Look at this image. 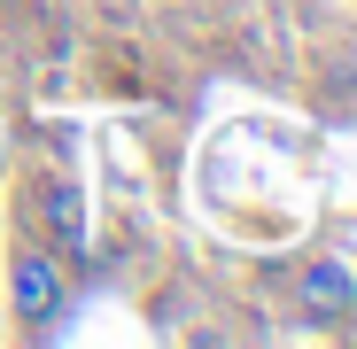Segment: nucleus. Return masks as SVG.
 I'll return each mask as SVG.
<instances>
[{"instance_id": "f257e3e1", "label": "nucleus", "mask_w": 357, "mask_h": 349, "mask_svg": "<svg viewBox=\"0 0 357 349\" xmlns=\"http://www.w3.org/2000/svg\"><path fill=\"white\" fill-rule=\"evenodd\" d=\"M8 295H16V311L47 334L54 318H63V272H54V256H39V249H24L16 264H8Z\"/></svg>"}, {"instance_id": "f03ea898", "label": "nucleus", "mask_w": 357, "mask_h": 349, "mask_svg": "<svg viewBox=\"0 0 357 349\" xmlns=\"http://www.w3.org/2000/svg\"><path fill=\"white\" fill-rule=\"evenodd\" d=\"M303 311L311 318H349L357 311V279H349V264H334V256H319V264H303Z\"/></svg>"}, {"instance_id": "7ed1b4c3", "label": "nucleus", "mask_w": 357, "mask_h": 349, "mask_svg": "<svg viewBox=\"0 0 357 349\" xmlns=\"http://www.w3.org/2000/svg\"><path fill=\"white\" fill-rule=\"evenodd\" d=\"M39 210H47V233H54V249H63V256H78V249H86V194H78L70 179H54Z\"/></svg>"}]
</instances>
